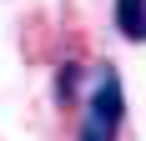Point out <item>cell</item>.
Masks as SVG:
<instances>
[{
  "label": "cell",
  "mask_w": 146,
  "mask_h": 141,
  "mask_svg": "<svg viewBox=\"0 0 146 141\" xmlns=\"http://www.w3.org/2000/svg\"><path fill=\"white\" fill-rule=\"evenodd\" d=\"M126 126V86H121L116 66H96L91 70V91L81 101V131L76 141H121Z\"/></svg>",
  "instance_id": "cell-1"
},
{
  "label": "cell",
  "mask_w": 146,
  "mask_h": 141,
  "mask_svg": "<svg viewBox=\"0 0 146 141\" xmlns=\"http://www.w3.org/2000/svg\"><path fill=\"white\" fill-rule=\"evenodd\" d=\"M81 76H86V70L76 66V61H66V66L56 70V101L60 106H76V101H81Z\"/></svg>",
  "instance_id": "cell-3"
},
{
  "label": "cell",
  "mask_w": 146,
  "mask_h": 141,
  "mask_svg": "<svg viewBox=\"0 0 146 141\" xmlns=\"http://www.w3.org/2000/svg\"><path fill=\"white\" fill-rule=\"evenodd\" d=\"M116 30L131 45L141 41V35H146V0H116Z\"/></svg>",
  "instance_id": "cell-2"
}]
</instances>
